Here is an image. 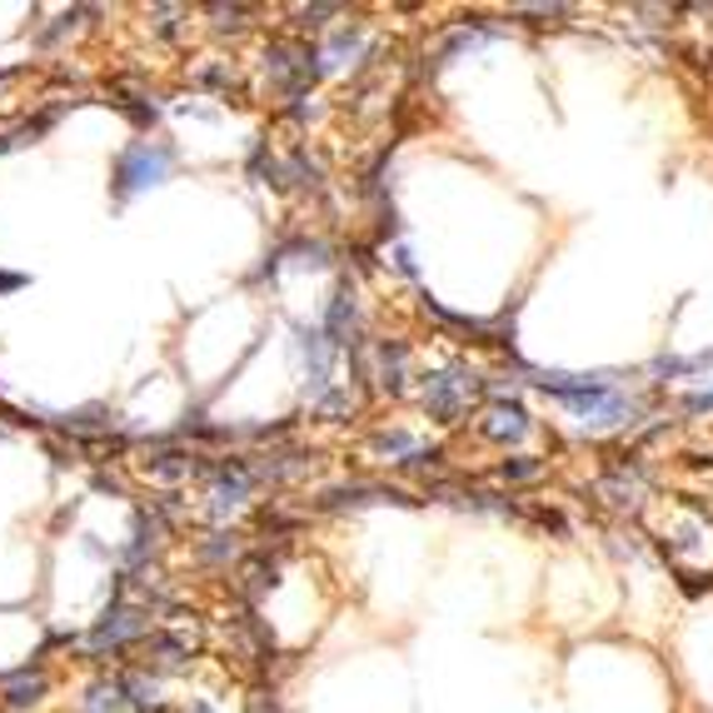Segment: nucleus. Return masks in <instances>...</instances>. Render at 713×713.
Segmentation results:
<instances>
[{
    "label": "nucleus",
    "mask_w": 713,
    "mask_h": 713,
    "mask_svg": "<svg viewBox=\"0 0 713 713\" xmlns=\"http://www.w3.org/2000/svg\"><path fill=\"white\" fill-rule=\"evenodd\" d=\"M21 285H25V275H15V270H0V294L21 290Z\"/></svg>",
    "instance_id": "12"
},
{
    "label": "nucleus",
    "mask_w": 713,
    "mask_h": 713,
    "mask_svg": "<svg viewBox=\"0 0 713 713\" xmlns=\"http://www.w3.org/2000/svg\"><path fill=\"white\" fill-rule=\"evenodd\" d=\"M349 330H355V290H339L335 304H330V320H324V335H330V345L345 349L349 345Z\"/></svg>",
    "instance_id": "6"
},
{
    "label": "nucleus",
    "mask_w": 713,
    "mask_h": 713,
    "mask_svg": "<svg viewBox=\"0 0 713 713\" xmlns=\"http://www.w3.org/2000/svg\"><path fill=\"white\" fill-rule=\"evenodd\" d=\"M170 145H151V141H141V145H130L125 155L115 160V194L120 200H130V194H141V190H151V185H160L165 175H170Z\"/></svg>",
    "instance_id": "1"
},
{
    "label": "nucleus",
    "mask_w": 713,
    "mask_h": 713,
    "mask_svg": "<svg viewBox=\"0 0 713 713\" xmlns=\"http://www.w3.org/2000/svg\"><path fill=\"white\" fill-rule=\"evenodd\" d=\"M190 713H215V709H210V703H194V709Z\"/></svg>",
    "instance_id": "14"
},
{
    "label": "nucleus",
    "mask_w": 713,
    "mask_h": 713,
    "mask_svg": "<svg viewBox=\"0 0 713 713\" xmlns=\"http://www.w3.org/2000/svg\"><path fill=\"white\" fill-rule=\"evenodd\" d=\"M534 475H539L534 459H514V465H504V479H534Z\"/></svg>",
    "instance_id": "10"
},
{
    "label": "nucleus",
    "mask_w": 713,
    "mask_h": 713,
    "mask_svg": "<svg viewBox=\"0 0 713 713\" xmlns=\"http://www.w3.org/2000/svg\"><path fill=\"white\" fill-rule=\"evenodd\" d=\"M475 394H479V375H459V369L434 375L430 385H424V404H430V414H434V420H444V424L459 420Z\"/></svg>",
    "instance_id": "2"
},
{
    "label": "nucleus",
    "mask_w": 713,
    "mask_h": 713,
    "mask_svg": "<svg viewBox=\"0 0 713 713\" xmlns=\"http://www.w3.org/2000/svg\"><path fill=\"white\" fill-rule=\"evenodd\" d=\"M599 494H609V504H619V509H638L644 504V475L619 469V475H609L604 484H599Z\"/></svg>",
    "instance_id": "7"
},
{
    "label": "nucleus",
    "mask_w": 713,
    "mask_h": 713,
    "mask_svg": "<svg viewBox=\"0 0 713 713\" xmlns=\"http://www.w3.org/2000/svg\"><path fill=\"white\" fill-rule=\"evenodd\" d=\"M249 713H280V703H275V699H265V693H259V699H249Z\"/></svg>",
    "instance_id": "13"
},
{
    "label": "nucleus",
    "mask_w": 713,
    "mask_h": 713,
    "mask_svg": "<svg viewBox=\"0 0 713 713\" xmlns=\"http://www.w3.org/2000/svg\"><path fill=\"white\" fill-rule=\"evenodd\" d=\"M145 628V619H141V609H130V604H110L105 609V619H100V628L90 634V648H115V644H125V638H135Z\"/></svg>",
    "instance_id": "3"
},
{
    "label": "nucleus",
    "mask_w": 713,
    "mask_h": 713,
    "mask_svg": "<svg viewBox=\"0 0 713 713\" xmlns=\"http://www.w3.org/2000/svg\"><path fill=\"white\" fill-rule=\"evenodd\" d=\"M249 484H255V479H249V469H225V475H220V484H215V494H210V509H215L220 519L235 514V509L245 504Z\"/></svg>",
    "instance_id": "5"
},
{
    "label": "nucleus",
    "mask_w": 713,
    "mask_h": 713,
    "mask_svg": "<svg viewBox=\"0 0 713 713\" xmlns=\"http://www.w3.org/2000/svg\"><path fill=\"white\" fill-rule=\"evenodd\" d=\"M479 430L489 434V439H499V444H519L524 434H530V414L519 410V404H494V410L484 414V424Z\"/></svg>",
    "instance_id": "4"
},
{
    "label": "nucleus",
    "mask_w": 713,
    "mask_h": 713,
    "mask_svg": "<svg viewBox=\"0 0 713 713\" xmlns=\"http://www.w3.org/2000/svg\"><path fill=\"white\" fill-rule=\"evenodd\" d=\"M324 15H335V5H314V11H300V25H320Z\"/></svg>",
    "instance_id": "11"
},
{
    "label": "nucleus",
    "mask_w": 713,
    "mask_h": 713,
    "mask_svg": "<svg viewBox=\"0 0 713 713\" xmlns=\"http://www.w3.org/2000/svg\"><path fill=\"white\" fill-rule=\"evenodd\" d=\"M90 713H125V683H100V689H90Z\"/></svg>",
    "instance_id": "8"
},
{
    "label": "nucleus",
    "mask_w": 713,
    "mask_h": 713,
    "mask_svg": "<svg viewBox=\"0 0 713 713\" xmlns=\"http://www.w3.org/2000/svg\"><path fill=\"white\" fill-rule=\"evenodd\" d=\"M5 683H11V703H21V709H25V703H35V699L45 693V679H41V673H15V679H5Z\"/></svg>",
    "instance_id": "9"
}]
</instances>
